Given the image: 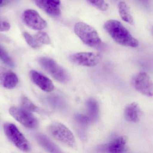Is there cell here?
Segmentation results:
<instances>
[{"instance_id": "1", "label": "cell", "mask_w": 153, "mask_h": 153, "mask_svg": "<svg viewBox=\"0 0 153 153\" xmlns=\"http://www.w3.org/2000/svg\"><path fill=\"white\" fill-rule=\"evenodd\" d=\"M104 28L113 39L119 44L133 48L138 46L137 40L131 35L119 21L114 19L108 20L105 24Z\"/></svg>"}, {"instance_id": "2", "label": "cell", "mask_w": 153, "mask_h": 153, "mask_svg": "<svg viewBox=\"0 0 153 153\" xmlns=\"http://www.w3.org/2000/svg\"><path fill=\"white\" fill-rule=\"evenodd\" d=\"M74 31L80 40L88 46L94 48L102 46V41L97 32L91 26L79 22L75 25Z\"/></svg>"}, {"instance_id": "3", "label": "cell", "mask_w": 153, "mask_h": 153, "mask_svg": "<svg viewBox=\"0 0 153 153\" xmlns=\"http://www.w3.org/2000/svg\"><path fill=\"white\" fill-rule=\"evenodd\" d=\"M48 131L50 135L58 142L68 146H75L76 140L73 133L62 123H53L48 127Z\"/></svg>"}, {"instance_id": "4", "label": "cell", "mask_w": 153, "mask_h": 153, "mask_svg": "<svg viewBox=\"0 0 153 153\" xmlns=\"http://www.w3.org/2000/svg\"><path fill=\"white\" fill-rule=\"evenodd\" d=\"M38 61L40 65L59 82L67 83L70 80L69 74L66 70L53 59L48 57H42Z\"/></svg>"}, {"instance_id": "5", "label": "cell", "mask_w": 153, "mask_h": 153, "mask_svg": "<svg viewBox=\"0 0 153 153\" xmlns=\"http://www.w3.org/2000/svg\"><path fill=\"white\" fill-rule=\"evenodd\" d=\"M4 130L8 138L18 148L25 152L30 150V143L16 125L7 123L4 124Z\"/></svg>"}, {"instance_id": "6", "label": "cell", "mask_w": 153, "mask_h": 153, "mask_svg": "<svg viewBox=\"0 0 153 153\" xmlns=\"http://www.w3.org/2000/svg\"><path fill=\"white\" fill-rule=\"evenodd\" d=\"M131 83L132 86L140 93L146 96H153V82L146 72H138L135 74L131 79Z\"/></svg>"}, {"instance_id": "7", "label": "cell", "mask_w": 153, "mask_h": 153, "mask_svg": "<svg viewBox=\"0 0 153 153\" xmlns=\"http://www.w3.org/2000/svg\"><path fill=\"white\" fill-rule=\"evenodd\" d=\"M9 111L13 118L26 128L35 129L38 127V121L36 118L25 108L13 106L10 107Z\"/></svg>"}, {"instance_id": "8", "label": "cell", "mask_w": 153, "mask_h": 153, "mask_svg": "<svg viewBox=\"0 0 153 153\" xmlns=\"http://www.w3.org/2000/svg\"><path fill=\"white\" fill-rule=\"evenodd\" d=\"M101 59V54L94 53H77L70 57L71 61L74 64L87 67L96 66L100 62Z\"/></svg>"}, {"instance_id": "9", "label": "cell", "mask_w": 153, "mask_h": 153, "mask_svg": "<svg viewBox=\"0 0 153 153\" xmlns=\"http://www.w3.org/2000/svg\"><path fill=\"white\" fill-rule=\"evenodd\" d=\"M22 18L25 24L34 30H42L47 25L46 21L41 17L37 11L33 10H25L23 13Z\"/></svg>"}, {"instance_id": "10", "label": "cell", "mask_w": 153, "mask_h": 153, "mask_svg": "<svg viewBox=\"0 0 153 153\" xmlns=\"http://www.w3.org/2000/svg\"><path fill=\"white\" fill-rule=\"evenodd\" d=\"M101 147V149L109 153H123L127 148V139L124 136H119Z\"/></svg>"}, {"instance_id": "11", "label": "cell", "mask_w": 153, "mask_h": 153, "mask_svg": "<svg viewBox=\"0 0 153 153\" xmlns=\"http://www.w3.org/2000/svg\"><path fill=\"white\" fill-rule=\"evenodd\" d=\"M30 76L32 81L43 91L50 92L54 89L52 81L42 74L33 70L30 71Z\"/></svg>"}, {"instance_id": "12", "label": "cell", "mask_w": 153, "mask_h": 153, "mask_svg": "<svg viewBox=\"0 0 153 153\" xmlns=\"http://www.w3.org/2000/svg\"><path fill=\"white\" fill-rule=\"evenodd\" d=\"M18 83L17 76L14 72L6 68H0V84L7 88H15Z\"/></svg>"}, {"instance_id": "13", "label": "cell", "mask_w": 153, "mask_h": 153, "mask_svg": "<svg viewBox=\"0 0 153 153\" xmlns=\"http://www.w3.org/2000/svg\"><path fill=\"white\" fill-rule=\"evenodd\" d=\"M35 138L40 146L47 152L54 153L62 152L59 148L46 135L36 133L35 135Z\"/></svg>"}, {"instance_id": "14", "label": "cell", "mask_w": 153, "mask_h": 153, "mask_svg": "<svg viewBox=\"0 0 153 153\" xmlns=\"http://www.w3.org/2000/svg\"><path fill=\"white\" fill-rule=\"evenodd\" d=\"M141 111L139 105L136 102L128 105L124 110V116L128 121L137 123L141 117Z\"/></svg>"}, {"instance_id": "15", "label": "cell", "mask_w": 153, "mask_h": 153, "mask_svg": "<svg viewBox=\"0 0 153 153\" xmlns=\"http://www.w3.org/2000/svg\"><path fill=\"white\" fill-rule=\"evenodd\" d=\"M88 116L92 122L98 120L99 115V106L98 102L94 98H89L86 102Z\"/></svg>"}, {"instance_id": "16", "label": "cell", "mask_w": 153, "mask_h": 153, "mask_svg": "<svg viewBox=\"0 0 153 153\" xmlns=\"http://www.w3.org/2000/svg\"><path fill=\"white\" fill-rule=\"evenodd\" d=\"M35 3L41 9L52 17H58L60 15V7L54 6L44 0H34Z\"/></svg>"}, {"instance_id": "17", "label": "cell", "mask_w": 153, "mask_h": 153, "mask_svg": "<svg viewBox=\"0 0 153 153\" xmlns=\"http://www.w3.org/2000/svg\"><path fill=\"white\" fill-rule=\"evenodd\" d=\"M119 14L122 19L126 23L131 24L133 23V18L127 4L124 1L120 2L118 4Z\"/></svg>"}, {"instance_id": "18", "label": "cell", "mask_w": 153, "mask_h": 153, "mask_svg": "<svg viewBox=\"0 0 153 153\" xmlns=\"http://www.w3.org/2000/svg\"><path fill=\"white\" fill-rule=\"evenodd\" d=\"M36 42L40 45H49L51 43V39L46 33L43 32H39L35 35L33 36Z\"/></svg>"}, {"instance_id": "19", "label": "cell", "mask_w": 153, "mask_h": 153, "mask_svg": "<svg viewBox=\"0 0 153 153\" xmlns=\"http://www.w3.org/2000/svg\"><path fill=\"white\" fill-rule=\"evenodd\" d=\"M21 103L23 108L32 112H38L39 108L26 97L23 96L21 98Z\"/></svg>"}, {"instance_id": "20", "label": "cell", "mask_w": 153, "mask_h": 153, "mask_svg": "<svg viewBox=\"0 0 153 153\" xmlns=\"http://www.w3.org/2000/svg\"><path fill=\"white\" fill-rule=\"evenodd\" d=\"M0 59L8 66L13 68L15 66L14 61L8 54L5 49L0 46Z\"/></svg>"}, {"instance_id": "21", "label": "cell", "mask_w": 153, "mask_h": 153, "mask_svg": "<svg viewBox=\"0 0 153 153\" xmlns=\"http://www.w3.org/2000/svg\"><path fill=\"white\" fill-rule=\"evenodd\" d=\"M74 120L77 124L82 126H86L92 123L87 115L82 114H76L74 116Z\"/></svg>"}, {"instance_id": "22", "label": "cell", "mask_w": 153, "mask_h": 153, "mask_svg": "<svg viewBox=\"0 0 153 153\" xmlns=\"http://www.w3.org/2000/svg\"><path fill=\"white\" fill-rule=\"evenodd\" d=\"M91 5L102 11H106L108 9V5L105 0H87Z\"/></svg>"}, {"instance_id": "23", "label": "cell", "mask_w": 153, "mask_h": 153, "mask_svg": "<svg viewBox=\"0 0 153 153\" xmlns=\"http://www.w3.org/2000/svg\"><path fill=\"white\" fill-rule=\"evenodd\" d=\"M23 36H24V38L27 44L32 48L36 49V48H39L42 46L38 43L36 42L34 37L28 33H27V32H24L23 33Z\"/></svg>"}, {"instance_id": "24", "label": "cell", "mask_w": 153, "mask_h": 153, "mask_svg": "<svg viewBox=\"0 0 153 153\" xmlns=\"http://www.w3.org/2000/svg\"><path fill=\"white\" fill-rule=\"evenodd\" d=\"M10 28L9 23L7 21L0 19V32H6Z\"/></svg>"}, {"instance_id": "25", "label": "cell", "mask_w": 153, "mask_h": 153, "mask_svg": "<svg viewBox=\"0 0 153 153\" xmlns=\"http://www.w3.org/2000/svg\"><path fill=\"white\" fill-rule=\"evenodd\" d=\"M44 1L54 6L59 7L60 6V0H44Z\"/></svg>"}, {"instance_id": "26", "label": "cell", "mask_w": 153, "mask_h": 153, "mask_svg": "<svg viewBox=\"0 0 153 153\" xmlns=\"http://www.w3.org/2000/svg\"><path fill=\"white\" fill-rule=\"evenodd\" d=\"M6 0H0V7H2L6 4Z\"/></svg>"}]
</instances>
